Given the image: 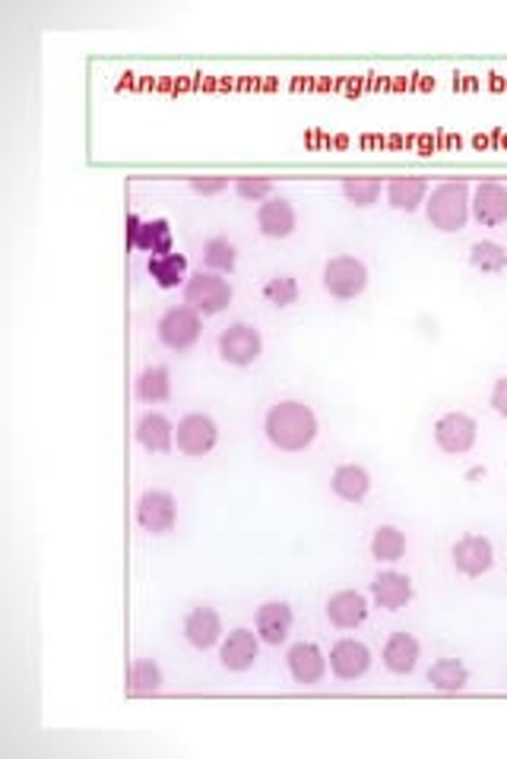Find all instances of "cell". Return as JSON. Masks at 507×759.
Here are the masks:
<instances>
[{
    "label": "cell",
    "instance_id": "ffe728a7",
    "mask_svg": "<svg viewBox=\"0 0 507 759\" xmlns=\"http://www.w3.org/2000/svg\"><path fill=\"white\" fill-rule=\"evenodd\" d=\"M324 611H327L330 624L342 630V633H349V630H359V626L365 624L368 614H371V604H368V598L359 589H339V592L327 598Z\"/></svg>",
    "mask_w": 507,
    "mask_h": 759
},
{
    "label": "cell",
    "instance_id": "9c48e42d",
    "mask_svg": "<svg viewBox=\"0 0 507 759\" xmlns=\"http://www.w3.org/2000/svg\"><path fill=\"white\" fill-rule=\"evenodd\" d=\"M431 437H435V446L444 456H466L480 440V421L473 415H466V411H444L435 421Z\"/></svg>",
    "mask_w": 507,
    "mask_h": 759
},
{
    "label": "cell",
    "instance_id": "d6986e66",
    "mask_svg": "<svg viewBox=\"0 0 507 759\" xmlns=\"http://www.w3.org/2000/svg\"><path fill=\"white\" fill-rule=\"evenodd\" d=\"M413 598H416V586L399 569H381L371 579V601L381 611H403V608L413 604Z\"/></svg>",
    "mask_w": 507,
    "mask_h": 759
},
{
    "label": "cell",
    "instance_id": "ba28073f",
    "mask_svg": "<svg viewBox=\"0 0 507 759\" xmlns=\"http://www.w3.org/2000/svg\"><path fill=\"white\" fill-rule=\"evenodd\" d=\"M134 516H137V525H140L146 535L162 539V535L174 532V525H178V500H174L171 490H143L140 497H137Z\"/></svg>",
    "mask_w": 507,
    "mask_h": 759
},
{
    "label": "cell",
    "instance_id": "603a6c76",
    "mask_svg": "<svg viewBox=\"0 0 507 759\" xmlns=\"http://www.w3.org/2000/svg\"><path fill=\"white\" fill-rule=\"evenodd\" d=\"M330 490L334 497H339L342 503H365L368 494H371V472L365 465H356V462H346V465H337L334 475H330Z\"/></svg>",
    "mask_w": 507,
    "mask_h": 759
},
{
    "label": "cell",
    "instance_id": "7c38bea8",
    "mask_svg": "<svg viewBox=\"0 0 507 759\" xmlns=\"http://www.w3.org/2000/svg\"><path fill=\"white\" fill-rule=\"evenodd\" d=\"M327 661H330V675L334 678L342 680V683H356V680H362L371 671L374 655H371V649H368L362 639L342 636V639H337L330 646Z\"/></svg>",
    "mask_w": 507,
    "mask_h": 759
},
{
    "label": "cell",
    "instance_id": "52a82bcc",
    "mask_svg": "<svg viewBox=\"0 0 507 759\" xmlns=\"http://www.w3.org/2000/svg\"><path fill=\"white\" fill-rule=\"evenodd\" d=\"M216 354L226 361L228 367H251L254 361H260V354H263V336L254 324L235 320L219 332Z\"/></svg>",
    "mask_w": 507,
    "mask_h": 759
},
{
    "label": "cell",
    "instance_id": "d6a6232c",
    "mask_svg": "<svg viewBox=\"0 0 507 759\" xmlns=\"http://www.w3.org/2000/svg\"><path fill=\"white\" fill-rule=\"evenodd\" d=\"M470 267L482 275H502L507 272V247L498 241H476L470 247Z\"/></svg>",
    "mask_w": 507,
    "mask_h": 759
},
{
    "label": "cell",
    "instance_id": "30bf717a",
    "mask_svg": "<svg viewBox=\"0 0 507 759\" xmlns=\"http://www.w3.org/2000/svg\"><path fill=\"white\" fill-rule=\"evenodd\" d=\"M181 636L188 639V646H191V649H198V652L219 649V643H223V636H226L223 614H219L213 604H194V608L184 614Z\"/></svg>",
    "mask_w": 507,
    "mask_h": 759
},
{
    "label": "cell",
    "instance_id": "484cf974",
    "mask_svg": "<svg viewBox=\"0 0 507 759\" xmlns=\"http://www.w3.org/2000/svg\"><path fill=\"white\" fill-rule=\"evenodd\" d=\"M146 272H149V279H153L162 292L184 288V282L191 279V275H188V257L178 253V250L162 253V257H149V260H146Z\"/></svg>",
    "mask_w": 507,
    "mask_h": 759
},
{
    "label": "cell",
    "instance_id": "7402d4cb",
    "mask_svg": "<svg viewBox=\"0 0 507 759\" xmlns=\"http://www.w3.org/2000/svg\"><path fill=\"white\" fill-rule=\"evenodd\" d=\"M473 218L482 228H498L507 222V188L502 181H482L473 188Z\"/></svg>",
    "mask_w": 507,
    "mask_h": 759
},
{
    "label": "cell",
    "instance_id": "44dd1931",
    "mask_svg": "<svg viewBox=\"0 0 507 759\" xmlns=\"http://www.w3.org/2000/svg\"><path fill=\"white\" fill-rule=\"evenodd\" d=\"M419 658H422V643H419L413 633H406V630L391 633L387 643H384V649H381V665H384L391 675H396V678L413 675L416 665H419Z\"/></svg>",
    "mask_w": 507,
    "mask_h": 759
},
{
    "label": "cell",
    "instance_id": "836d02e7",
    "mask_svg": "<svg viewBox=\"0 0 507 759\" xmlns=\"http://www.w3.org/2000/svg\"><path fill=\"white\" fill-rule=\"evenodd\" d=\"M232 190H235V196L238 200H245V203H263V200H270V196H277V184H273V178H263V174H241V178H235L232 181Z\"/></svg>",
    "mask_w": 507,
    "mask_h": 759
},
{
    "label": "cell",
    "instance_id": "1f68e13d",
    "mask_svg": "<svg viewBox=\"0 0 507 759\" xmlns=\"http://www.w3.org/2000/svg\"><path fill=\"white\" fill-rule=\"evenodd\" d=\"M302 298V285L292 272H277L263 282V301L277 310H289L292 304Z\"/></svg>",
    "mask_w": 507,
    "mask_h": 759
},
{
    "label": "cell",
    "instance_id": "6da1fadb",
    "mask_svg": "<svg viewBox=\"0 0 507 759\" xmlns=\"http://www.w3.org/2000/svg\"><path fill=\"white\" fill-rule=\"evenodd\" d=\"M320 434L317 411L302 399H280L263 415V437L280 453H305Z\"/></svg>",
    "mask_w": 507,
    "mask_h": 759
},
{
    "label": "cell",
    "instance_id": "5b68a950",
    "mask_svg": "<svg viewBox=\"0 0 507 759\" xmlns=\"http://www.w3.org/2000/svg\"><path fill=\"white\" fill-rule=\"evenodd\" d=\"M203 336V317L188 304H174L156 320V339L171 354H188Z\"/></svg>",
    "mask_w": 507,
    "mask_h": 759
},
{
    "label": "cell",
    "instance_id": "277c9868",
    "mask_svg": "<svg viewBox=\"0 0 507 759\" xmlns=\"http://www.w3.org/2000/svg\"><path fill=\"white\" fill-rule=\"evenodd\" d=\"M181 301L188 307H194L200 317L206 320V317H216V314L228 310V304L235 301V288H232V282H228L226 275L200 270L184 282Z\"/></svg>",
    "mask_w": 507,
    "mask_h": 759
},
{
    "label": "cell",
    "instance_id": "3957f363",
    "mask_svg": "<svg viewBox=\"0 0 507 759\" xmlns=\"http://www.w3.org/2000/svg\"><path fill=\"white\" fill-rule=\"evenodd\" d=\"M371 272H368L365 260L356 253H337L324 263L320 270V285L330 298L337 301H356L365 295Z\"/></svg>",
    "mask_w": 507,
    "mask_h": 759
},
{
    "label": "cell",
    "instance_id": "e575fe53",
    "mask_svg": "<svg viewBox=\"0 0 507 759\" xmlns=\"http://www.w3.org/2000/svg\"><path fill=\"white\" fill-rule=\"evenodd\" d=\"M188 188L198 196H219V193H226L232 188V181L223 178V174H198V178L188 181Z\"/></svg>",
    "mask_w": 507,
    "mask_h": 759
},
{
    "label": "cell",
    "instance_id": "f546056e",
    "mask_svg": "<svg viewBox=\"0 0 507 759\" xmlns=\"http://www.w3.org/2000/svg\"><path fill=\"white\" fill-rule=\"evenodd\" d=\"M339 193L349 206L356 209H371L381 203L384 196V181L381 178H371V174H362V178H342L339 184Z\"/></svg>",
    "mask_w": 507,
    "mask_h": 759
},
{
    "label": "cell",
    "instance_id": "f1b7e54d",
    "mask_svg": "<svg viewBox=\"0 0 507 759\" xmlns=\"http://www.w3.org/2000/svg\"><path fill=\"white\" fill-rule=\"evenodd\" d=\"M200 260H203V270L206 272L232 275L235 267H238V247H235V241H228L226 235L206 238L203 250H200Z\"/></svg>",
    "mask_w": 507,
    "mask_h": 759
},
{
    "label": "cell",
    "instance_id": "8992f818",
    "mask_svg": "<svg viewBox=\"0 0 507 759\" xmlns=\"http://www.w3.org/2000/svg\"><path fill=\"white\" fill-rule=\"evenodd\" d=\"M219 443V424L206 411H188L174 424V450L188 460H203Z\"/></svg>",
    "mask_w": 507,
    "mask_h": 759
},
{
    "label": "cell",
    "instance_id": "8fae6325",
    "mask_svg": "<svg viewBox=\"0 0 507 759\" xmlns=\"http://www.w3.org/2000/svg\"><path fill=\"white\" fill-rule=\"evenodd\" d=\"M451 560L453 569H457L460 576H466V579H482L488 569L495 567V544H492L488 535L470 532V535H463V539L453 542Z\"/></svg>",
    "mask_w": 507,
    "mask_h": 759
},
{
    "label": "cell",
    "instance_id": "e0dca14e",
    "mask_svg": "<svg viewBox=\"0 0 507 759\" xmlns=\"http://www.w3.org/2000/svg\"><path fill=\"white\" fill-rule=\"evenodd\" d=\"M257 231L270 241H285L298 231V213L292 200L285 196H270L257 206Z\"/></svg>",
    "mask_w": 507,
    "mask_h": 759
},
{
    "label": "cell",
    "instance_id": "5bb4252c",
    "mask_svg": "<svg viewBox=\"0 0 507 759\" xmlns=\"http://www.w3.org/2000/svg\"><path fill=\"white\" fill-rule=\"evenodd\" d=\"M285 668H289V678L298 687H317L324 683L327 671H330V661H327V652L320 649L317 643H295L285 652Z\"/></svg>",
    "mask_w": 507,
    "mask_h": 759
},
{
    "label": "cell",
    "instance_id": "cb8c5ba5",
    "mask_svg": "<svg viewBox=\"0 0 507 759\" xmlns=\"http://www.w3.org/2000/svg\"><path fill=\"white\" fill-rule=\"evenodd\" d=\"M428 193H431L428 178H391L384 184V200L396 213H419V209H425Z\"/></svg>",
    "mask_w": 507,
    "mask_h": 759
},
{
    "label": "cell",
    "instance_id": "2e32d148",
    "mask_svg": "<svg viewBox=\"0 0 507 759\" xmlns=\"http://www.w3.org/2000/svg\"><path fill=\"white\" fill-rule=\"evenodd\" d=\"M292 624H295V611L289 601L280 598H270L254 611V633L260 636L263 646H282L292 633Z\"/></svg>",
    "mask_w": 507,
    "mask_h": 759
},
{
    "label": "cell",
    "instance_id": "83f0119b",
    "mask_svg": "<svg viewBox=\"0 0 507 759\" xmlns=\"http://www.w3.org/2000/svg\"><path fill=\"white\" fill-rule=\"evenodd\" d=\"M428 683L438 693H463L470 687V668L460 658H438L428 668Z\"/></svg>",
    "mask_w": 507,
    "mask_h": 759
},
{
    "label": "cell",
    "instance_id": "d590c367",
    "mask_svg": "<svg viewBox=\"0 0 507 759\" xmlns=\"http://www.w3.org/2000/svg\"><path fill=\"white\" fill-rule=\"evenodd\" d=\"M488 406H492V411H495L498 418H505L507 421V377H498L495 383H492Z\"/></svg>",
    "mask_w": 507,
    "mask_h": 759
},
{
    "label": "cell",
    "instance_id": "7a4b0ae2",
    "mask_svg": "<svg viewBox=\"0 0 507 759\" xmlns=\"http://www.w3.org/2000/svg\"><path fill=\"white\" fill-rule=\"evenodd\" d=\"M425 218L441 235H457L473 218V190L466 181H441L425 200Z\"/></svg>",
    "mask_w": 507,
    "mask_h": 759
},
{
    "label": "cell",
    "instance_id": "d4e9b609",
    "mask_svg": "<svg viewBox=\"0 0 507 759\" xmlns=\"http://www.w3.org/2000/svg\"><path fill=\"white\" fill-rule=\"evenodd\" d=\"M162 687H166V675H162V665H159L156 658H134V661H131V668H127V683H124L127 696L146 700V696L162 693Z\"/></svg>",
    "mask_w": 507,
    "mask_h": 759
},
{
    "label": "cell",
    "instance_id": "4fadbf2b",
    "mask_svg": "<svg viewBox=\"0 0 507 759\" xmlns=\"http://www.w3.org/2000/svg\"><path fill=\"white\" fill-rule=\"evenodd\" d=\"M127 247L149 257L171 253V222L169 218H140L137 213L127 216Z\"/></svg>",
    "mask_w": 507,
    "mask_h": 759
},
{
    "label": "cell",
    "instance_id": "8d00e7d4",
    "mask_svg": "<svg viewBox=\"0 0 507 759\" xmlns=\"http://www.w3.org/2000/svg\"><path fill=\"white\" fill-rule=\"evenodd\" d=\"M482 478H485V468H482V465H476V468H470V472H466V482H482Z\"/></svg>",
    "mask_w": 507,
    "mask_h": 759
},
{
    "label": "cell",
    "instance_id": "ac0fdd59",
    "mask_svg": "<svg viewBox=\"0 0 507 759\" xmlns=\"http://www.w3.org/2000/svg\"><path fill=\"white\" fill-rule=\"evenodd\" d=\"M134 437H137L143 453H149V456H169L171 450H174V421H171L166 411L149 408V411H143L140 418H137Z\"/></svg>",
    "mask_w": 507,
    "mask_h": 759
},
{
    "label": "cell",
    "instance_id": "4dcf8cb0",
    "mask_svg": "<svg viewBox=\"0 0 507 759\" xmlns=\"http://www.w3.org/2000/svg\"><path fill=\"white\" fill-rule=\"evenodd\" d=\"M368 551L378 564H399L406 557V535L396 525H378Z\"/></svg>",
    "mask_w": 507,
    "mask_h": 759
},
{
    "label": "cell",
    "instance_id": "9a60e30c",
    "mask_svg": "<svg viewBox=\"0 0 507 759\" xmlns=\"http://www.w3.org/2000/svg\"><path fill=\"white\" fill-rule=\"evenodd\" d=\"M260 658V636L248 630V626H235L228 630L219 643V665L232 671V675H245L251 671Z\"/></svg>",
    "mask_w": 507,
    "mask_h": 759
},
{
    "label": "cell",
    "instance_id": "4316f807",
    "mask_svg": "<svg viewBox=\"0 0 507 759\" xmlns=\"http://www.w3.org/2000/svg\"><path fill=\"white\" fill-rule=\"evenodd\" d=\"M134 396L143 406H162L171 399V371L166 364H149L134 380Z\"/></svg>",
    "mask_w": 507,
    "mask_h": 759
}]
</instances>
